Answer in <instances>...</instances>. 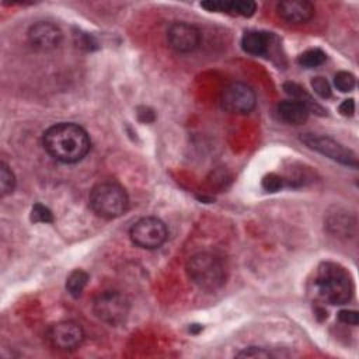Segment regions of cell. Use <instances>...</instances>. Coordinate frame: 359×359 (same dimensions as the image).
<instances>
[{"label": "cell", "mask_w": 359, "mask_h": 359, "mask_svg": "<svg viewBox=\"0 0 359 359\" xmlns=\"http://www.w3.org/2000/svg\"><path fill=\"white\" fill-rule=\"evenodd\" d=\"M42 142L45 150L55 160L66 164L83 160L91 147L88 133L72 122H62L48 128Z\"/></svg>", "instance_id": "6da1fadb"}, {"label": "cell", "mask_w": 359, "mask_h": 359, "mask_svg": "<svg viewBox=\"0 0 359 359\" xmlns=\"http://www.w3.org/2000/svg\"><path fill=\"white\" fill-rule=\"evenodd\" d=\"M313 289L316 297L328 304H344L353 293L348 271L335 262H323L317 268Z\"/></svg>", "instance_id": "7a4b0ae2"}, {"label": "cell", "mask_w": 359, "mask_h": 359, "mask_svg": "<svg viewBox=\"0 0 359 359\" xmlns=\"http://www.w3.org/2000/svg\"><path fill=\"white\" fill-rule=\"evenodd\" d=\"M187 273L194 285L208 292L222 287L226 282L224 262L210 252L192 255L187 262Z\"/></svg>", "instance_id": "3957f363"}, {"label": "cell", "mask_w": 359, "mask_h": 359, "mask_svg": "<svg viewBox=\"0 0 359 359\" xmlns=\"http://www.w3.org/2000/svg\"><path fill=\"white\" fill-rule=\"evenodd\" d=\"M128 205L126 191L116 182H100L90 192V206L100 217H119L126 212Z\"/></svg>", "instance_id": "277c9868"}, {"label": "cell", "mask_w": 359, "mask_h": 359, "mask_svg": "<svg viewBox=\"0 0 359 359\" xmlns=\"http://www.w3.org/2000/svg\"><path fill=\"white\" fill-rule=\"evenodd\" d=\"M93 309L101 321L109 325H116L128 317L129 300L121 292L107 290L95 299Z\"/></svg>", "instance_id": "5b68a950"}, {"label": "cell", "mask_w": 359, "mask_h": 359, "mask_svg": "<svg viewBox=\"0 0 359 359\" xmlns=\"http://www.w3.org/2000/svg\"><path fill=\"white\" fill-rule=\"evenodd\" d=\"M167 234L168 231L164 222L154 216L142 217L130 227L132 241L146 250H154L163 245L167 240Z\"/></svg>", "instance_id": "8992f818"}, {"label": "cell", "mask_w": 359, "mask_h": 359, "mask_svg": "<svg viewBox=\"0 0 359 359\" xmlns=\"http://www.w3.org/2000/svg\"><path fill=\"white\" fill-rule=\"evenodd\" d=\"M302 140L310 149L330 157L334 161H338L345 165H352V167H356V164H358L355 154L349 149L344 147L341 143H338L337 140H334L328 136L307 133V135L302 136Z\"/></svg>", "instance_id": "52a82bcc"}, {"label": "cell", "mask_w": 359, "mask_h": 359, "mask_svg": "<svg viewBox=\"0 0 359 359\" xmlns=\"http://www.w3.org/2000/svg\"><path fill=\"white\" fill-rule=\"evenodd\" d=\"M220 101L231 114H248L255 107V93L244 83H231L223 88Z\"/></svg>", "instance_id": "ba28073f"}, {"label": "cell", "mask_w": 359, "mask_h": 359, "mask_svg": "<svg viewBox=\"0 0 359 359\" xmlns=\"http://www.w3.org/2000/svg\"><path fill=\"white\" fill-rule=\"evenodd\" d=\"M84 338L81 327L74 321H59L52 324L46 331L48 342L59 351L76 349Z\"/></svg>", "instance_id": "9c48e42d"}, {"label": "cell", "mask_w": 359, "mask_h": 359, "mask_svg": "<svg viewBox=\"0 0 359 359\" xmlns=\"http://www.w3.org/2000/svg\"><path fill=\"white\" fill-rule=\"evenodd\" d=\"M170 48L178 53L195 50L201 43V32L195 25L187 22H172L167 29Z\"/></svg>", "instance_id": "30bf717a"}, {"label": "cell", "mask_w": 359, "mask_h": 359, "mask_svg": "<svg viewBox=\"0 0 359 359\" xmlns=\"http://www.w3.org/2000/svg\"><path fill=\"white\" fill-rule=\"evenodd\" d=\"M28 39L35 48L52 49L59 45L62 39V31L52 22L38 21L28 29Z\"/></svg>", "instance_id": "8fae6325"}, {"label": "cell", "mask_w": 359, "mask_h": 359, "mask_svg": "<svg viewBox=\"0 0 359 359\" xmlns=\"http://www.w3.org/2000/svg\"><path fill=\"white\" fill-rule=\"evenodd\" d=\"M278 14L290 24H304L314 15V6L306 0H285L278 4Z\"/></svg>", "instance_id": "7c38bea8"}, {"label": "cell", "mask_w": 359, "mask_h": 359, "mask_svg": "<svg viewBox=\"0 0 359 359\" xmlns=\"http://www.w3.org/2000/svg\"><path fill=\"white\" fill-rule=\"evenodd\" d=\"M201 7L206 8L208 11H222V13L243 15V17H251L257 10V4L251 0H233V1L208 0V1H202Z\"/></svg>", "instance_id": "4fadbf2b"}, {"label": "cell", "mask_w": 359, "mask_h": 359, "mask_svg": "<svg viewBox=\"0 0 359 359\" xmlns=\"http://www.w3.org/2000/svg\"><path fill=\"white\" fill-rule=\"evenodd\" d=\"M309 107L299 100H285L278 104V115L290 125H302L309 118Z\"/></svg>", "instance_id": "5bb4252c"}, {"label": "cell", "mask_w": 359, "mask_h": 359, "mask_svg": "<svg viewBox=\"0 0 359 359\" xmlns=\"http://www.w3.org/2000/svg\"><path fill=\"white\" fill-rule=\"evenodd\" d=\"M271 36V34L264 31H247L241 38V46L247 53L261 56L268 52Z\"/></svg>", "instance_id": "9a60e30c"}, {"label": "cell", "mask_w": 359, "mask_h": 359, "mask_svg": "<svg viewBox=\"0 0 359 359\" xmlns=\"http://www.w3.org/2000/svg\"><path fill=\"white\" fill-rule=\"evenodd\" d=\"M87 282H88V275L81 269H76L67 276L66 289L69 294H72L73 297H79L83 293Z\"/></svg>", "instance_id": "2e32d148"}, {"label": "cell", "mask_w": 359, "mask_h": 359, "mask_svg": "<svg viewBox=\"0 0 359 359\" xmlns=\"http://www.w3.org/2000/svg\"><path fill=\"white\" fill-rule=\"evenodd\" d=\"M327 59V55L318 49V48H314V49H307L306 52H303L299 57H297V63L303 67H317L320 65H323Z\"/></svg>", "instance_id": "e0dca14e"}, {"label": "cell", "mask_w": 359, "mask_h": 359, "mask_svg": "<svg viewBox=\"0 0 359 359\" xmlns=\"http://www.w3.org/2000/svg\"><path fill=\"white\" fill-rule=\"evenodd\" d=\"M15 185V178L13 171L6 163L0 164V194L1 196H6L13 192Z\"/></svg>", "instance_id": "ac0fdd59"}, {"label": "cell", "mask_w": 359, "mask_h": 359, "mask_svg": "<svg viewBox=\"0 0 359 359\" xmlns=\"http://www.w3.org/2000/svg\"><path fill=\"white\" fill-rule=\"evenodd\" d=\"M355 76L349 72H338L334 77V84L335 87L342 91V93H348L352 91L355 87Z\"/></svg>", "instance_id": "d6986e66"}, {"label": "cell", "mask_w": 359, "mask_h": 359, "mask_svg": "<svg viewBox=\"0 0 359 359\" xmlns=\"http://www.w3.org/2000/svg\"><path fill=\"white\" fill-rule=\"evenodd\" d=\"M31 220L35 223H52L53 215L45 205L35 203L31 210Z\"/></svg>", "instance_id": "ffe728a7"}, {"label": "cell", "mask_w": 359, "mask_h": 359, "mask_svg": "<svg viewBox=\"0 0 359 359\" xmlns=\"http://www.w3.org/2000/svg\"><path fill=\"white\" fill-rule=\"evenodd\" d=\"M311 87L314 90V93L317 95H320L321 98H330L331 97V86L324 77H321V76L314 77L311 80Z\"/></svg>", "instance_id": "44dd1931"}, {"label": "cell", "mask_w": 359, "mask_h": 359, "mask_svg": "<svg viewBox=\"0 0 359 359\" xmlns=\"http://www.w3.org/2000/svg\"><path fill=\"white\" fill-rule=\"evenodd\" d=\"M236 356L237 358H269L271 353L268 351H265L264 348L250 346V348H245V349L240 351Z\"/></svg>", "instance_id": "7402d4cb"}, {"label": "cell", "mask_w": 359, "mask_h": 359, "mask_svg": "<svg viewBox=\"0 0 359 359\" xmlns=\"http://www.w3.org/2000/svg\"><path fill=\"white\" fill-rule=\"evenodd\" d=\"M338 320L348 325H358L359 323V314L355 310H341L338 313Z\"/></svg>", "instance_id": "603a6c76"}, {"label": "cell", "mask_w": 359, "mask_h": 359, "mask_svg": "<svg viewBox=\"0 0 359 359\" xmlns=\"http://www.w3.org/2000/svg\"><path fill=\"white\" fill-rule=\"evenodd\" d=\"M262 185H264V188L266 191L275 192V191H278L282 187V178L279 175H276V174H269V175H266L264 178Z\"/></svg>", "instance_id": "cb8c5ba5"}, {"label": "cell", "mask_w": 359, "mask_h": 359, "mask_svg": "<svg viewBox=\"0 0 359 359\" xmlns=\"http://www.w3.org/2000/svg\"><path fill=\"white\" fill-rule=\"evenodd\" d=\"M339 112H341L344 116H351V115H353V112H355V101H353L352 98L345 100V101L339 105Z\"/></svg>", "instance_id": "d4e9b609"}]
</instances>
